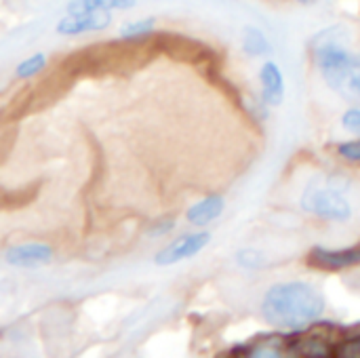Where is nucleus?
Wrapping results in <instances>:
<instances>
[{
  "label": "nucleus",
  "instance_id": "1",
  "mask_svg": "<svg viewBox=\"0 0 360 358\" xmlns=\"http://www.w3.org/2000/svg\"><path fill=\"white\" fill-rule=\"evenodd\" d=\"M325 312L323 293L304 281L278 283L270 287L262 302V314L268 325L285 331H304Z\"/></svg>",
  "mask_w": 360,
  "mask_h": 358
},
{
  "label": "nucleus",
  "instance_id": "2",
  "mask_svg": "<svg viewBox=\"0 0 360 358\" xmlns=\"http://www.w3.org/2000/svg\"><path fill=\"white\" fill-rule=\"evenodd\" d=\"M302 209L329 222H348L352 217V205L333 179L325 186L312 181L302 196Z\"/></svg>",
  "mask_w": 360,
  "mask_h": 358
},
{
  "label": "nucleus",
  "instance_id": "3",
  "mask_svg": "<svg viewBox=\"0 0 360 358\" xmlns=\"http://www.w3.org/2000/svg\"><path fill=\"white\" fill-rule=\"evenodd\" d=\"M211 243V234L207 230H200V232H194V234H186V236H179L177 241H173L169 247L160 249L154 257V262L158 266H173V264H179L184 260H190L194 257L196 253H200L207 245Z\"/></svg>",
  "mask_w": 360,
  "mask_h": 358
},
{
  "label": "nucleus",
  "instance_id": "4",
  "mask_svg": "<svg viewBox=\"0 0 360 358\" xmlns=\"http://www.w3.org/2000/svg\"><path fill=\"white\" fill-rule=\"evenodd\" d=\"M112 23V13L105 8L97 11H78V13H68L57 21V34L63 36H78L86 32H99L105 30Z\"/></svg>",
  "mask_w": 360,
  "mask_h": 358
},
{
  "label": "nucleus",
  "instance_id": "5",
  "mask_svg": "<svg viewBox=\"0 0 360 358\" xmlns=\"http://www.w3.org/2000/svg\"><path fill=\"white\" fill-rule=\"evenodd\" d=\"M310 264L323 270H344L360 266V245L359 247H348V249H325V247H314L310 251Z\"/></svg>",
  "mask_w": 360,
  "mask_h": 358
},
{
  "label": "nucleus",
  "instance_id": "6",
  "mask_svg": "<svg viewBox=\"0 0 360 358\" xmlns=\"http://www.w3.org/2000/svg\"><path fill=\"white\" fill-rule=\"evenodd\" d=\"M4 260L6 264L17 268L42 266L53 260V249L44 243H23V245L8 247L4 251Z\"/></svg>",
  "mask_w": 360,
  "mask_h": 358
},
{
  "label": "nucleus",
  "instance_id": "7",
  "mask_svg": "<svg viewBox=\"0 0 360 358\" xmlns=\"http://www.w3.org/2000/svg\"><path fill=\"white\" fill-rule=\"evenodd\" d=\"M259 80H262V95L264 101L270 108H276L285 101V74L276 61H266L259 70Z\"/></svg>",
  "mask_w": 360,
  "mask_h": 358
},
{
  "label": "nucleus",
  "instance_id": "8",
  "mask_svg": "<svg viewBox=\"0 0 360 358\" xmlns=\"http://www.w3.org/2000/svg\"><path fill=\"white\" fill-rule=\"evenodd\" d=\"M224 209H226V200H224V196H219V194H211V196H207V198H202V200L194 203V205L188 209L186 219H188L192 226L205 228V226H209L211 222H215V219L224 213Z\"/></svg>",
  "mask_w": 360,
  "mask_h": 358
},
{
  "label": "nucleus",
  "instance_id": "9",
  "mask_svg": "<svg viewBox=\"0 0 360 358\" xmlns=\"http://www.w3.org/2000/svg\"><path fill=\"white\" fill-rule=\"evenodd\" d=\"M243 49L249 57H262L272 51V44L257 25H247L243 32Z\"/></svg>",
  "mask_w": 360,
  "mask_h": 358
},
{
  "label": "nucleus",
  "instance_id": "10",
  "mask_svg": "<svg viewBox=\"0 0 360 358\" xmlns=\"http://www.w3.org/2000/svg\"><path fill=\"white\" fill-rule=\"evenodd\" d=\"M137 4V0H70L68 4V13H78V11H97V8H105V11H127L133 8Z\"/></svg>",
  "mask_w": 360,
  "mask_h": 358
},
{
  "label": "nucleus",
  "instance_id": "11",
  "mask_svg": "<svg viewBox=\"0 0 360 358\" xmlns=\"http://www.w3.org/2000/svg\"><path fill=\"white\" fill-rule=\"evenodd\" d=\"M154 25H156V19L154 17H148V19H139V21H133V23H124L118 32V36L122 40H135V38H141V36H148L154 32Z\"/></svg>",
  "mask_w": 360,
  "mask_h": 358
},
{
  "label": "nucleus",
  "instance_id": "12",
  "mask_svg": "<svg viewBox=\"0 0 360 358\" xmlns=\"http://www.w3.org/2000/svg\"><path fill=\"white\" fill-rule=\"evenodd\" d=\"M44 68H46V55L44 53H36V55L19 61V65L15 68V76L25 80V78H32V76L40 74Z\"/></svg>",
  "mask_w": 360,
  "mask_h": 358
},
{
  "label": "nucleus",
  "instance_id": "13",
  "mask_svg": "<svg viewBox=\"0 0 360 358\" xmlns=\"http://www.w3.org/2000/svg\"><path fill=\"white\" fill-rule=\"evenodd\" d=\"M338 93L348 97V99H359L360 101V55L356 57L354 65L350 68L348 76L344 78V82H342Z\"/></svg>",
  "mask_w": 360,
  "mask_h": 358
},
{
  "label": "nucleus",
  "instance_id": "14",
  "mask_svg": "<svg viewBox=\"0 0 360 358\" xmlns=\"http://www.w3.org/2000/svg\"><path fill=\"white\" fill-rule=\"evenodd\" d=\"M293 348H297V352L304 354V357H329V344L314 338V335L293 344Z\"/></svg>",
  "mask_w": 360,
  "mask_h": 358
},
{
  "label": "nucleus",
  "instance_id": "15",
  "mask_svg": "<svg viewBox=\"0 0 360 358\" xmlns=\"http://www.w3.org/2000/svg\"><path fill=\"white\" fill-rule=\"evenodd\" d=\"M236 262L243 266V268H249V270H257V268H264L266 266V255L257 249H240L236 253Z\"/></svg>",
  "mask_w": 360,
  "mask_h": 358
},
{
  "label": "nucleus",
  "instance_id": "16",
  "mask_svg": "<svg viewBox=\"0 0 360 358\" xmlns=\"http://www.w3.org/2000/svg\"><path fill=\"white\" fill-rule=\"evenodd\" d=\"M338 152L342 158L350 160V162H360V139L354 141H344L338 146Z\"/></svg>",
  "mask_w": 360,
  "mask_h": 358
},
{
  "label": "nucleus",
  "instance_id": "17",
  "mask_svg": "<svg viewBox=\"0 0 360 358\" xmlns=\"http://www.w3.org/2000/svg\"><path fill=\"white\" fill-rule=\"evenodd\" d=\"M342 124L346 131L360 135V106L359 108H350L344 116H342Z\"/></svg>",
  "mask_w": 360,
  "mask_h": 358
},
{
  "label": "nucleus",
  "instance_id": "18",
  "mask_svg": "<svg viewBox=\"0 0 360 358\" xmlns=\"http://www.w3.org/2000/svg\"><path fill=\"white\" fill-rule=\"evenodd\" d=\"M173 228H175V217H165V219L156 222V224L148 230V236H152V238H160V236L169 234Z\"/></svg>",
  "mask_w": 360,
  "mask_h": 358
},
{
  "label": "nucleus",
  "instance_id": "19",
  "mask_svg": "<svg viewBox=\"0 0 360 358\" xmlns=\"http://www.w3.org/2000/svg\"><path fill=\"white\" fill-rule=\"evenodd\" d=\"M335 354L340 358H360V338H354L346 344H342Z\"/></svg>",
  "mask_w": 360,
  "mask_h": 358
},
{
  "label": "nucleus",
  "instance_id": "20",
  "mask_svg": "<svg viewBox=\"0 0 360 358\" xmlns=\"http://www.w3.org/2000/svg\"><path fill=\"white\" fill-rule=\"evenodd\" d=\"M297 2H302V4H308V2H312V0H297Z\"/></svg>",
  "mask_w": 360,
  "mask_h": 358
}]
</instances>
